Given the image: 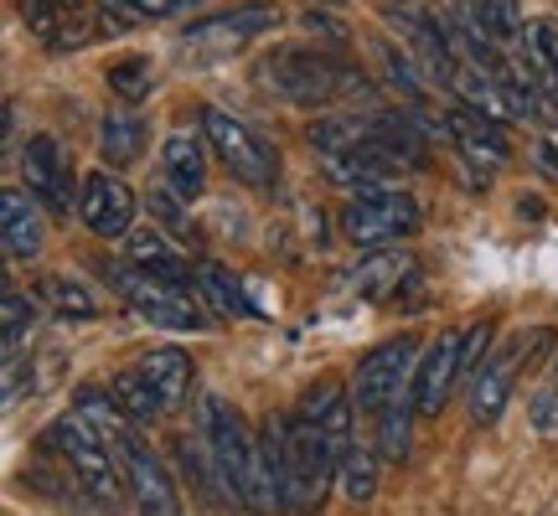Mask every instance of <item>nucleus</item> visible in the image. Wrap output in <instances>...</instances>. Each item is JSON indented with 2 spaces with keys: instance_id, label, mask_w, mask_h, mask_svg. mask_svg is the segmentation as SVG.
Returning <instances> with one entry per match:
<instances>
[{
  "instance_id": "30",
  "label": "nucleus",
  "mask_w": 558,
  "mask_h": 516,
  "mask_svg": "<svg viewBox=\"0 0 558 516\" xmlns=\"http://www.w3.org/2000/svg\"><path fill=\"white\" fill-rule=\"evenodd\" d=\"M0 316H5V352H21V341H26V331H32V299L16 295V290H5Z\"/></svg>"
},
{
  "instance_id": "33",
  "label": "nucleus",
  "mask_w": 558,
  "mask_h": 516,
  "mask_svg": "<svg viewBox=\"0 0 558 516\" xmlns=\"http://www.w3.org/2000/svg\"><path fill=\"white\" fill-rule=\"evenodd\" d=\"M140 16H171V11H181V5H192V0H130Z\"/></svg>"
},
{
  "instance_id": "31",
  "label": "nucleus",
  "mask_w": 558,
  "mask_h": 516,
  "mask_svg": "<svg viewBox=\"0 0 558 516\" xmlns=\"http://www.w3.org/2000/svg\"><path fill=\"white\" fill-rule=\"evenodd\" d=\"M533 429L543 439H558V361H554V372L543 378V388L533 393Z\"/></svg>"
},
{
  "instance_id": "1",
  "label": "nucleus",
  "mask_w": 558,
  "mask_h": 516,
  "mask_svg": "<svg viewBox=\"0 0 558 516\" xmlns=\"http://www.w3.org/2000/svg\"><path fill=\"white\" fill-rule=\"evenodd\" d=\"M269 470L279 480V501L290 516H311L320 512V501L331 491V480L341 470V455L331 450V439L320 434L311 418H269V429L259 434Z\"/></svg>"
},
{
  "instance_id": "10",
  "label": "nucleus",
  "mask_w": 558,
  "mask_h": 516,
  "mask_svg": "<svg viewBox=\"0 0 558 516\" xmlns=\"http://www.w3.org/2000/svg\"><path fill=\"white\" fill-rule=\"evenodd\" d=\"M341 228H347V238L357 243V248H383V243H399V238H409V233L418 228V201L409 197V192H388V186H378V192H362V197H352V207H347Z\"/></svg>"
},
{
  "instance_id": "24",
  "label": "nucleus",
  "mask_w": 558,
  "mask_h": 516,
  "mask_svg": "<svg viewBox=\"0 0 558 516\" xmlns=\"http://www.w3.org/2000/svg\"><path fill=\"white\" fill-rule=\"evenodd\" d=\"M109 393H114V403H120L135 423H150V418L166 414V408H160V397H156V388L140 378V367L135 372H114V378H109Z\"/></svg>"
},
{
  "instance_id": "14",
  "label": "nucleus",
  "mask_w": 558,
  "mask_h": 516,
  "mask_svg": "<svg viewBox=\"0 0 558 516\" xmlns=\"http://www.w3.org/2000/svg\"><path fill=\"white\" fill-rule=\"evenodd\" d=\"M78 212L88 222V233H99V238H130L135 233V192L120 176H109V171L83 176Z\"/></svg>"
},
{
  "instance_id": "9",
  "label": "nucleus",
  "mask_w": 558,
  "mask_h": 516,
  "mask_svg": "<svg viewBox=\"0 0 558 516\" xmlns=\"http://www.w3.org/2000/svg\"><path fill=\"white\" fill-rule=\"evenodd\" d=\"M275 21H279V11L275 5H264V0L239 5V11L202 16L197 26H186V32H181V52H186V62H218V58H228V52L248 47V41L259 37V32H269Z\"/></svg>"
},
{
  "instance_id": "8",
  "label": "nucleus",
  "mask_w": 558,
  "mask_h": 516,
  "mask_svg": "<svg viewBox=\"0 0 558 516\" xmlns=\"http://www.w3.org/2000/svg\"><path fill=\"white\" fill-rule=\"evenodd\" d=\"M543 341H548V331H518L512 341H501L492 357L481 361L476 382H471V418L476 423H497L501 408H507V397H512V388H518L522 367L543 352Z\"/></svg>"
},
{
  "instance_id": "32",
  "label": "nucleus",
  "mask_w": 558,
  "mask_h": 516,
  "mask_svg": "<svg viewBox=\"0 0 558 516\" xmlns=\"http://www.w3.org/2000/svg\"><path fill=\"white\" fill-rule=\"evenodd\" d=\"M492 336H497L492 320H476V325L465 331V372H471V378L481 372V361H486V352H492Z\"/></svg>"
},
{
  "instance_id": "36",
  "label": "nucleus",
  "mask_w": 558,
  "mask_h": 516,
  "mask_svg": "<svg viewBox=\"0 0 558 516\" xmlns=\"http://www.w3.org/2000/svg\"><path fill=\"white\" fill-rule=\"evenodd\" d=\"M543 165H548V171L558 176V156H554V150H543Z\"/></svg>"
},
{
  "instance_id": "23",
  "label": "nucleus",
  "mask_w": 558,
  "mask_h": 516,
  "mask_svg": "<svg viewBox=\"0 0 558 516\" xmlns=\"http://www.w3.org/2000/svg\"><path fill=\"white\" fill-rule=\"evenodd\" d=\"M37 299H47L58 316H73V320H94L104 310L99 295L88 290V284H78V279H68V274H47L37 279Z\"/></svg>"
},
{
  "instance_id": "29",
  "label": "nucleus",
  "mask_w": 558,
  "mask_h": 516,
  "mask_svg": "<svg viewBox=\"0 0 558 516\" xmlns=\"http://www.w3.org/2000/svg\"><path fill=\"white\" fill-rule=\"evenodd\" d=\"M471 11L481 16V26H486L492 37H512V32H522L518 0H471Z\"/></svg>"
},
{
  "instance_id": "34",
  "label": "nucleus",
  "mask_w": 558,
  "mask_h": 516,
  "mask_svg": "<svg viewBox=\"0 0 558 516\" xmlns=\"http://www.w3.org/2000/svg\"><path fill=\"white\" fill-rule=\"evenodd\" d=\"M150 207H156V212H160V222H166V228H186V222H181V212H177V201L156 197V201H150Z\"/></svg>"
},
{
  "instance_id": "4",
  "label": "nucleus",
  "mask_w": 558,
  "mask_h": 516,
  "mask_svg": "<svg viewBox=\"0 0 558 516\" xmlns=\"http://www.w3.org/2000/svg\"><path fill=\"white\" fill-rule=\"evenodd\" d=\"M259 83L284 103H331L352 83L362 88V78L352 67H341L337 58L311 52V47H279V52H269L259 62Z\"/></svg>"
},
{
  "instance_id": "17",
  "label": "nucleus",
  "mask_w": 558,
  "mask_h": 516,
  "mask_svg": "<svg viewBox=\"0 0 558 516\" xmlns=\"http://www.w3.org/2000/svg\"><path fill=\"white\" fill-rule=\"evenodd\" d=\"M300 418H311L320 434L331 439L337 455L352 450V397H347V388H337V382H316V388L305 393V403H300Z\"/></svg>"
},
{
  "instance_id": "37",
  "label": "nucleus",
  "mask_w": 558,
  "mask_h": 516,
  "mask_svg": "<svg viewBox=\"0 0 558 516\" xmlns=\"http://www.w3.org/2000/svg\"><path fill=\"white\" fill-rule=\"evenodd\" d=\"M68 5H73V0H68Z\"/></svg>"
},
{
  "instance_id": "13",
  "label": "nucleus",
  "mask_w": 558,
  "mask_h": 516,
  "mask_svg": "<svg viewBox=\"0 0 558 516\" xmlns=\"http://www.w3.org/2000/svg\"><path fill=\"white\" fill-rule=\"evenodd\" d=\"M21 176H26V192L52 207V212H68L73 201V171H68V150H62L58 135H32L26 150H21Z\"/></svg>"
},
{
  "instance_id": "12",
  "label": "nucleus",
  "mask_w": 558,
  "mask_h": 516,
  "mask_svg": "<svg viewBox=\"0 0 558 516\" xmlns=\"http://www.w3.org/2000/svg\"><path fill=\"white\" fill-rule=\"evenodd\" d=\"M445 139L465 156V165H471V176H476L481 186L492 181V171H497L501 160L512 156L501 124L492 120V114H481V109H450V114H445Z\"/></svg>"
},
{
  "instance_id": "22",
  "label": "nucleus",
  "mask_w": 558,
  "mask_h": 516,
  "mask_svg": "<svg viewBox=\"0 0 558 516\" xmlns=\"http://www.w3.org/2000/svg\"><path fill=\"white\" fill-rule=\"evenodd\" d=\"M409 274H414V258L409 254H378L352 274V284H357V295H367V299H388V295H399Z\"/></svg>"
},
{
  "instance_id": "16",
  "label": "nucleus",
  "mask_w": 558,
  "mask_h": 516,
  "mask_svg": "<svg viewBox=\"0 0 558 516\" xmlns=\"http://www.w3.org/2000/svg\"><path fill=\"white\" fill-rule=\"evenodd\" d=\"M0 238H5V254L11 258L41 254V207L21 186H5V197H0Z\"/></svg>"
},
{
  "instance_id": "19",
  "label": "nucleus",
  "mask_w": 558,
  "mask_h": 516,
  "mask_svg": "<svg viewBox=\"0 0 558 516\" xmlns=\"http://www.w3.org/2000/svg\"><path fill=\"white\" fill-rule=\"evenodd\" d=\"M192 279H197V295L213 305V310H222V316H239V320H254L259 316V305L243 295V284L228 269H222L218 258H202V263H192Z\"/></svg>"
},
{
  "instance_id": "38",
  "label": "nucleus",
  "mask_w": 558,
  "mask_h": 516,
  "mask_svg": "<svg viewBox=\"0 0 558 516\" xmlns=\"http://www.w3.org/2000/svg\"><path fill=\"white\" fill-rule=\"evenodd\" d=\"M399 5H403V0H399Z\"/></svg>"
},
{
  "instance_id": "21",
  "label": "nucleus",
  "mask_w": 558,
  "mask_h": 516,
  "mask_svg": "<svg viewBox=\"0 0 558 516\" xmlns=\"http://www.w3.org/2000/svg\"><path fill=\"white\" fill-rule=\"evenodd\" d=\"M522 67L558 99V26L548 16L522 26Z\"/></svg>"
},
{
  "instance_id": "20",
  "label": "nucleus",
  "mask_w": 558,
  "mask_h": 516,
  "mask_svg": "<svg viewBox=\"0 0 558 516\" xmlns=\"http://www.w3.org/2000/svg\"><path fill=\"white\" fill-rule=\"evenodd\" d=\"M130 263H135V269H145V274L166 279V284H186V279H192L186 258L166 243V233H160V228H135V233H130Z\"/></svg>"
},
{
  "instance_id": "26",
  "label": "nucleus",
  "mask_w": 558,
  "mask_h": 516,
  "mask_svg": "<svg viewBox=\"0 0 558 516\" xmlns=\"http://www.w3.org/2000/svg\"><path fill=\"white\" fill-rule=\"evenodd\" d=\"M337 476H341V496L352 501V506H367V501H373V491H378V459L352 444V450L341 455Z\"/></svg>"
},
{
  "instance_id": "3",
  "label": "nucleus",
  "mask_w": 558,
  "mask_h": 516,
  "mask_svg": "<svg viewBox=\"0 0 558 516\" xmlns=\"http://www.w3.org/2000/svg\"><path fill=\"white\" fill-rule=\"evenodd\" d=\"M47 444L62 455V465L73 470V480L83 486V496L94 501V512L104 516H120L124 512V501H135L130 496V480H124V465L120 455L104 444L94 429H88V418L73 408V414H62L52 429H47Z\"/></svg>"
},
{
  "instance_id": "6",
  "label": "nucleus",
  "mask_w": 558,
  "mask_h": 516,
  "mask_svg": "<svg viewBox=\"0 0 558 516\" xmlns=\"http://www.w3.org/2000/svg\"><path fill=\"white\" fill-rule=\"evenodd\" d=\"M104 279L130 299V310H135L140 320H150L160 331H197L202 325L197 299L186 295L181 284H166V279L145 274L135 263H109V258H104Z\"/></svg>"
},
{
  "instance_id": "2",
  "label": "nucleus",
  "mask_w": 558,
  "mask_h": 516,
  "mask_svg": "<svg viewBox=\"0 0 558 516\" xmlns=\"http://www.w3.org/2000/svg\"><path fill=\"white\" fill-rule=\"evenodd\" d=\"M202 423H207V444H213V465H218L222 496H239L254 516L284 512L279 480H275V470H269V455H264L259 439H248L239 408H233L228 397L207 393L202 397Z\"/></svg>"
},
{
  "instance_id": "27",
  "label": "nucleus",
  "mask_w": 558,
  "mask_h": 516,
  "mask_svg": "<svg viewBox=\"0 0 558 516\" xmlns=\"http://www.w3.org/2000/svg\"><path fill=\"white\" fill-rule=\"evenodd\" d=\"M409 418H418L414 403H399V408H388V414L378 418V455L388 459V465H403V459H409Z\"/></svg>"
},
{
  "instance_id": "28",
  "label": "nucleus",
  "mask_w": 558,
  "mask_h": 516,
  "mask_svg": "<svg viewBox=\"0 0 558 516\" xmlns=\"http://www.w3.org/2000/svg\"><path fill=\"white\" fill-rule=\"evenodd\" d=\"M109 88L120 94L124 103H135L150 94V58H124L109 67Z\"/></svg>"
},
{
  "instance_id": "35",
  "label": "nucleus",
  "mask_w": 558,
  "mask_h": 516,
  "mask_svg": "<svg viewBox=\"0 0 558 516\" xmlns=\"http://www.w3.org/2000/svg\"><path fill=\"white\" fill-rule=\"evenodd\" d=\"M518 212H527V218H538V212H543V201H538V197H522V201H518Z\"/></svg>"
},
{
  "instance_id": "5",
  "label": "nucleus",
  "mask_w": 558,
  "mask_h": 516,
  "mask_svg": "<svg viewBox=\"0 0 558 516\" xmlns=\"http://www.w3.org/2000/svg\"><path fill=\"white\" fill-rule=\"evenodd\" d=\"M418 372V346L414 336H393L373 346L367 357L357 361V378H352V397H357V414L378 423L388 408H399L409 388H414Z\"/></svg>"
},
{
  "instance_id": "7",
  "label": "nucleus",
  "mask_w": 558,
  "mask_h": 516,
  "mask_svg": "<svg viewBox=\"0 0 558 516\" xmlns=\"http://www.w3.org/2000/svg\"><path fill=\"white\" fill-rule=\"evenodd\" d=\"M202 135L213 145V156H218L239 181H248V186H275V171H279L275 145H269L259 130H248L239 114H228V109H202Z\"/></svg>"
},
{
  "instance_id": "18",
  "label": "nucleus",
  "mask_w": 558,
  "mask_h": 516,
  "mask_svg": "<svg viewBox=\"0 0 558 516\" xmlns=\"http://www.w3.org/2000/svg\"><path fill=\"white\" fill-rule=\"evenodd\" d=\"M140 378L156 388L160 408L171 414V408H181L186 393H192V357L177 352V346H156V352H145V357H140Z\"/></svg>"
},
{
  "instance_id": "15",
  "label": "nucleus",
  "mask_w": 558,
  "mask_h": 516,
  "mask_svg": "<svg viewBox=\"0 0 558 516\" xmlns=\"http://www.w3.org/2000/svg\"><path fill=\"white\" fill-rule=\"evenodd\" d=\"M207 135H192V130H177L160 145V171H166V186L177 192L181 201H197L207 192V150H202Z\"/></svg>"
},
{
  "instance_id": "25",
  "label": "nucleus",
  "mask_w": 558,
  "mask_h": 516,
  "mask_svg": "<svg viewBox=\"0 0 558 516\" xmlns=\"http://www.w3.org/2000/svg\"><path fill=\"white\" fill-rule=\"evenodd\" d=\"M140 135H145V124H140L130 109L109 114V120H104V135H99L104 160H109V165H130V160L140 156Z\"/></svg>"
},
{
  "instance_id": "11",
  "label": "nucleus",
  "mask_w": 558,
  "mask_h": 516,
  "mask_svg": "<svg viewBox=\"0 0 558 516\" xmlns=\"http://www.w3.org/2000/svg\"><path fill=\"white\" fill-rule=\"evenodd\" d=\"M465 378V336L460 331H445V336L418 357V372H414V388H409V403H414L418 418H439L445 403L456 393V382Z\"/></svg>"
}]
</instances>
